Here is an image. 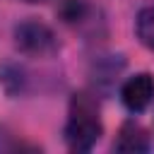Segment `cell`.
Instances as JSON below:
<instances>
[{
  "label": "cell",
  "instance_id": "1",
  "mask_svg": "<svg viewBox=\"0 0 154 154\" xmlns=\"http://www.w3.org/2000/svg\"><path fill=\"white\" fill-rule=\"evenodd\" d=\"M103 132L99 106L89 94H75L65 123V142L72 152H89Z\"/></svg>",
  "mask_w": 154,
  "mask_h": 154
},
{
  "label": "cell",
  "instance_id": "2",
  "mask_svg": "<svg viewBox=\"0 0 154 154\" xmlns=\"http://www.w3.org/2000/svg\"><path fill=\"white\" fill-rule=\"evenodd\" d=\"M14 43H17V48H19L22 53H26V55H38V58L51 55V53L58 51L55 34H53L46 24L36 22V19H29V22L17 24V29H14Z\"/></svg>",
  "mask_w": 154,
  "mask_h": 154
},
{
  "label": "cell",
  "instance_id": "3",
  "mask_svg": "<svg viewBox=\"0 0 154 154\" xmlns=\"http://www.w3.org/2000/svg\"><path fill=\"white\" fill-rule=\"evenodd\" d=\"M120 99L128 106V111H132V113L144 111L154 99V77L147 72L132 75L130 79H125V84L120 89Z\"/></svg>",
  "mask_w": 154,
  "mask_h": 154
},
{
  "label": "cell",
  "instance_id": "4",
  "mask_svg": "<svg viewBox=\"0 0 154 154\" xmlns=\"http://www.w3.org/2000/svg\"><path fill=\"white\" fill-rule=\"evenodd\" d=\"M113 147L118 152H147L149 149V135H147V130L140 123L130 120V123H125L120 128Z\"/></svg>",
  "mask_w": 154,
  "mask_h": 154
},
{
  "label": "cell",
  "instance_id": "5",
  "mask_svg": "<svg viewBox=\"0 0 154 154\" xmlns=\"http://www.w3.org/2000/svg\"><path fill=\"white\" fill-rule=\"evenodd\" d=\"M135 31H137V38L147 48L154 51V5L140 10V14L135 19Z\"/></svg>",
  "mask_w": 154,
  "mask_h": 154
},
{
  "label": "cell",
  "instance_id": "6",
  "mask_svg": "<svg viewBox=\"0 0 154 154\" xmlns=\"http://www.w3.org/2000/svg\"><path fill=\"white\" fill-rule=\"evenodd\" d=\"M24 2H43V0H24Z\"/></svg>",
  "mask_w": 154,
  "mask_h": 154
}]
</instances>
